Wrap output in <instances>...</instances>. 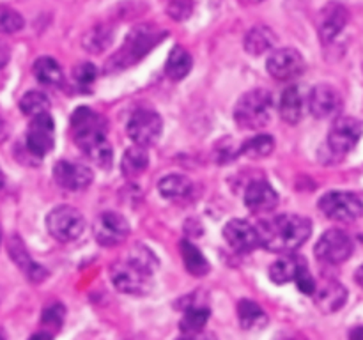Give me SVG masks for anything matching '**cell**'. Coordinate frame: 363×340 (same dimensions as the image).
<instances>
[{"label": "cell", "mask_w": 363, "mask_h": 340, "mask_svg": "<svg viewBox=\"0 0 363 340\" xmlns=\"http://www.w3.org/2000/svg\"><path fill=\"white\" fill-rule=\"evenodd\" d=\"M28 340H53V336L50 332H39V333H34Z\"/></svg>", "instance_id": "44"}, {"label": "cell", "mask_w": 363, "mask_h": 340, "mask_svg": "<svg viewBox=\"0 0 363 340\" xmlns=\"http://www.w3.org/2000/svg\"><path fill=\"white\" fill-rule=\"evenodd\" d=\"M211 310L208 305L204 307H191L184 310L183 319L179 322V329L183 333H199L204 329L206 322H208Z\"/></svg>", "instance_id": "34"}, {"label": "cell", "mask_w": 363, "mask_h": 340, "mask_svg": "<svg viewBox=\"0 0 363 340\" xmlns=\"http://www.w3.org/2000/svg\"><path fill=\"white\" fill-rule=\"evenodd\" d=\"M238 321L243 329H261L268 324V315L255 301L241 300L238 303Z\"/></svg>", "instance_id": "26"}, {"label": "cell", "mask_w": 363, "mask_h": 340, "mask_svg": "<svg viewBox=\"0 0 363 340\" xmlns=\"http://www.w3.org/2000/svg\"><path fill=\"white\" fill-rule=\"evenodd\" d=\"M7 135H9V128H7L6 120H4L2 117H0V142L6 140Z\"/></svg>", "instance_id": "45"}, {"label": "cell", "mask_w": 363, "mask_h": 340, "mask_svg": "<svg viewBox=\"0 0 363 340\" xmlns=\"http://www.w3.org/2000/svg\"><path fill=\"white\" fill-rule=\"evenodd\" d=\"M50 99L45 92L39 91H28L25 92L23 98L20 99V110L23 115L27 117H38L43 113H48L50 110Z\"/></svg>", "instance_id": "33"}, {"label": "cell", "mask_w": 363, "mask_h": 340, "mask_svg": "<svg viewBox=\"0 0 363 340\" xmlns=\"http://www.w3.org/2000/svg\"><path fill=\"white\" fill-rule=\"evenodd\" d=\"M167 32L160 30L155 25H138L135 27L130 34L124 39L123 46L110 57V60L106 62V73L110 71H121L126 69V67L133 66L138 60L144 59L152 48H155L158 42H162V39L165 38Z\"/></svg>", "instance_id": "2"}, {"label": "cell", "mask_w": 363, "mask_h": 340, "mask_svg": "<svg viewBox=\"0 0 363 340\" xmlns=\"http://www.w3.org/2000/svg\"><path fill=\"white\" fill-rule=\"evenodd\" d=\"M53 181L64 190L80 191L92 183V170L80 163L60 159L53 166Z\"/></svg>", "instance_id": "16"}, {"label": "cell", "mask_w": 363, "mask_h": 340, "mask_svg": "<svg viewBox=\"0 0 363 340\" xmlns=\"http://www.w3.org/2000/svg\"><path fill=\"white\" fill-rule=\"evenodd\" d=\"M245 205L252 212H268L279 205V193L266 181H254L245 191Z\"/></svg>", "instance_id": "19"}, {"label": "cell", "mask_w": 363, "mask_h": 340, "mask_svg": "<svg viewBox=\"0 0 363 340\" xmlns=\"http://www.w3.org/2000/svg\"><path fill=\"white\" fill-rule=\"evenodd\" d=\"M46 229L60 243H71L84 232L85 218L71 205H59L46 216Z\"/></svg>", "instance_id": "6"}, {"label": "cell", "mask_w": 363, "mask_h": 340, "mask_svg": "<svg viewBox=\"0 0 363 340\" xmlns=\"http://www.w3.org/2000/svg\"><path fill=\"white\" fill-rule=\"evenodd\" d=\"M179 250H181V257H183L184 268L190 275L194 276H204L209 273V262L208 259L204 257L201 250L195 246L191 241L188 239H181L179 243Z\"/></svg>", "instance_id": "29"}, {"label": "cell", "mask_w": 363, "mask_h": 340, "mask_svg": "<svg viewBox=\"0 0 363 340\" xmlns=\"http://www.w3.org/2000/svg\"><path fill=\"white\" fill-rule=\"evenodd\" d=\"M314 301L323 314H333L346 305L347 289L337 280H328L319 289L315 287Z\"/></svg>", "instance_id": "20"}, {"label": "cell", "mask_w": 363, "mask_h": 340, "mask_svg": "<svg viewBox=\"0 0 363 340\" xmlns=\"http://www.w3.org/2000/svg\"><path fill=\"white\" fill-rule=\"evenodd\" d=\"M73 76L80 85H91L98 76V69H96L94 64L82 62L73 69Z\"/></svg>", "instance_id": "39"}, {"label": "cell", "mask_w": 363, "mask_h": 340, "mask_svg": "<svg viewBox=\"0 0 363 340\" xmlns=\"http://www.w3.org/2000/svg\"><path fill=\"white\" fill-rule=\"evenodd\" d=\"M94 131H106L105 119L89 106H78L71 115V133L73 138L94 133Z\"/></svg>", "instance_id": "21"}, {"label": "cell", "mask_w": 363, "mask_h": 340, "mask_svg": "<svg viewBox=\"0 0 363 340\" xmlns=\"http://www.w3.org/2000/svg\"><path fill=\"white\" fill-rule=\"evenodd\" d=\"M350 340H363V328H354L353 332L350 333Z\"/></svg>", "instance_id": "46"}, {"label": "cell", "mask_w": 363, "mask_h": 340, "mask_svg": "<svg viewBox=\"0 0 363 340\" xmlns=\"http://www.w3.org/2000/svg\"><path fill=\"white\" fill-rule=\"evenodd\" d=\"M128 261H131L133 264H137L138 268L144 269V271L151 273V275L155 273L156 266H158V259H156V255L152 254L149 248H145L144 244H135L131 254L128 255Z\"/></svg>", "instance_id": "36"}, {"label": "cell", "mask_w": 363, "mask_h": 340, "mask_svg": "<svg viewBox=\"0 0 363 340\" xmlns=\"http://www.w3.org/2000/svg\"><path fill=\"white\" fill-rule=\"evenodd\" d=\"M25 144H27V151L35 158H43L52 151L55 145V123L50 113L32 117Z\"/></svg>", "instance_id": "9"}, {"label": "cell", "mask_w": 363, "mask_h": 340, "mask_svg": "<svg viewBox=\"0 0 363 340\" xmlns=\"http://www.w3.org/2000/svg\"><path fill=\"white\" fill-rule=\"evenodd\" d=\"M130 223L121 212L105 211L96 218L92 232L101 246H117L130 236Z\"/></svg>", "instance_id": "10"}, {"label": "cell", "mask_w": 363, "mask_h": 340, "mask_svg": "<svg viewBox=\"0 0 363 340\" xmlns=\"http://www.w3.org/2000/svg\"><path fill=\"white\" fill-rule=\"evenodd\" d=\"M9 59H11L9 46H7L6 41H2V39H0V69L7 66Z\"/></svg>", "instance_id": "41"}, {"label": "cell", "mask_w": 363, "mask_h": 340, "mask_svg": "<svg viewBox=\"0 0 363 340\" xmlns=\"http://www.w3.org/2000/svg\"><path fill=\"white\" fill-rule=\"evenodd\" d=\"M149 166V154L145 147L140 145H131L126 149L121 162V172L126 179H137L147 170Z\"/></svg>", "instance_id": "24"}, {"label": "cell", "mask_w": 363, "mask_h": 340, "mask_svg": "<svg viewBox=\"0 0 363 340\" xmlns=\"http://www.w3.org/2000/svg\"><path fill=\"white\" fill-rule=\"evenodd\" d=\"M32 71L39 84L48 85V87H60L64 84L62 67L53 57H39L34 62Z\"/></svg>", "instance_id": "25"}, {"label": "cell", "mask_w": 363, "mask_h": 340, "mask_svg": "<svg viewBox=\"0 0 363 340\" xmlns=\"http://www.w3.org/2000/svg\"><path fill=\"white\" fill-rule=\"evenodd\" d=\"M112 27H108V25L105 23H99L85 32L84 38H82V46H84L89 53H101L112 45Z\"/></svg>", "instance_id": "31"}, {"label": "cell", "mask_w": 363, "mask_h": 340, "mask_svg": "<svg viewBox=\"0 0 363 340\" xmlns=\"http://www.w3.org/2000/svg\"><path fill=\"white\" fill-rule=\"evenodd\" d=\"M0 340H6V336H4L2 333H0Z\"/></svg>", "instance_id": "50"}, {"label": "cell", "mask_w": 363, "mask_h": 340, "mask_svg": "<svg viewBox=\"0 0 363 340\" xmlns=\"http://www.w3.org/2000/svg\"><path fill=\"white\" fill-rule=\"evenodd\" d=\"M363 133L362 123L354 117H339L328 133V147L333 154H347L357 147Z\"/></svg>", "instance_id": "11"}, {"label": "cell", "mask_w": 363, "mask_h": 340, "mask_svg": "<svg viewBox=\"0 0 363 340\" xmlns=\"http://www.w3.org/2000/svg\"><path fill=\"white\" fill-rule=\"evenodd\" d=\"M7 251H9V257L13 259L14 264L20 268V271L23 273L32 283H41L43 280L48 278V269H46L45 266L38 264V262L28 255L27 248H25L20 236L14 234V236H11L9 239H7Z\"/></svg>", "instance_id": "17"}, {"label": "cell", "mask_w": 363, "mask_h": 340, "mask_svg": "<svg viewBox=\"0 0 363 340\" xmlns=\"http://www.w3.org/2000/svg\"><path fill=\"white\" fill-rule=\"evenodd\" d=\"M305 110V101L303 96H301L300 89L296 85H291L286 91L282 92L279 101V113L282 117V120H286L287 124H298L303 117Z\"/></svg>", "instance_id": "22"}, {"label": "cell", "mask_w": 363, "mask_h": 340, "mask_svg": "<svg viewBox=\"0 0 363 340\" xmlns=\"http://www.w3.org/2000/svg\"><path fill=\"white\" fill-rule=\"evenodd\" d=\"M273 340H307L303 335H300V333H279V335H275V339Z\"/></svg>", "instance_id": "43"}, {"label": "cell", "mask_w": 363, "mask_h": 340, "mask_svg": "<svg viewBox=\"0 0 363 340\" xmlns=\"http://www.w3.org/2000/svg\"><path fill=\"white\" fill-rule=\"evenodd\" d=\"M110 280L117 290L130 296H145L152 289V275L131 261H117L108 269Z\"/></svg>", "instance_id": "4"}, {"label": "cell", "mask_w": 363, "mask_h": 340, "mask_svg": "<svg viewBox=\"0 0 363 340\" xmlns=\"http://www.w3.org/2000/svg\"><path fill=\"white\" fill-rule=\"evenodd\" d=\"M303 262V259L298 257V255H284L282 259H279V261H275L272 264V268H269V278H272L273 283H279V285L287 282H294Z\"/></svg>", "instance_id": "28"}, {"label": "cell", "mask_w": 363, "mask_h": 340, "mask_svg": "<svg viewBox=\"0 0 363 340\" xmlns=\"http://www.w3.org/2000/svg\"><path fill=\"white\" fill-rule=\"evenodd\" d=\"M354 280H357L358 285H360L363 289V264L357 269V273H354Z\"/></svg>", "instance_id": "47"}, {"label": "cell", "mask_w": 363, "mask_h": 340, "mask_svg": "<svg viewBox=\"0 0 363 340\" xmlns=\"http://www.w3.org/2000/svg\"><path fill=\"white\" fill-rule=\"evenodd\" d=\"M128 137L133 140L135 145L140 147H149V145L156 144L163 131V120L158 112L149 108L137 110L133 115L130 117L126 124Z\"/></svg>", "instance_id": "8"}, {"label": "cell", "mask_w": 363, "mask_h": 340, "mask_svg": "<svg viewBox=\"0 0 363 340\" xmlns=\"http://www.w3.org/2000/svg\"><path fill=\"white\" fill-rule=\"evenodd\" d=\"M275 149V140H273L272 135H257V137H252L241 145L240 154L247 156L252 159H261L269 156Z\"/></svg>", "instance_id": "32"}, {"label": "cell", "mask_w": 363, "mask_h": 340, "mask_svg": "<svg viewBox=\"0 0 363 340\" xmlns=\"http://www.w3.org/2000/svg\"><path fill=\"white\" fill-rule=\"evenodd\" d=\"M350 21V11L340 2H328L318 18V34L323 45H330L340 35Z\"/></svg>", "instance_id": "13"}, {"label": "cell", "mask_w": 363, "mask_h": 340, "mask_svg": "<svg viewBox=\"0 0 363 340\" xmlns=\"http://www.w3.org/2000/svg\"><path fill=\"white\" fill-rule=\"evenodd\" d=\"M319 209L333 222L351 223L363 216V200L351 191H328L319 198Z\"/></svg>", "instance_id": "5"}, {"label": "cell", "mask_w": 363, "mask_h": 340, "mask_svg": "<svg viewBox=\"0 0 363 340\" xmlns=\"http://www.w3.org/2000/svg\"><path fill=\"white\" fill-rule=\"evenodd\" d=\"M223 237H225L227 244L238 254H250L255 248L261 246L257 229L247 220L234 218L227 222L223 227Z\"/></svg>", "instance_id": "15"}, {"label": "cell", "mask_w": 363, "mask_h": 340, "mask_svg": "<svg viewBox=\"0 0 363 340\" xmlns=\"http://www.w3.org/2000/svg\"><path fill=\"white\" fill-rule=\"evenodd\" d=\"M167 13L176 21L188 20L194 13V0H170L167 6Z\"/></svg>", "instance_id": "38"}, {"label": "cell", "mask_w": 363, "mask_h": 340, "mask_svg": "<svg viewBox=\"0 0 363 340\" xmlns=\"http://www.w3.org/2000/svg\"><path fill=\"white\" fill-rule=\"evenodd\" d=\"M305 64L303 55L294 48H280L273 52L266 60V69L275 80L289 81L303 74Z\"/></svg>", "instance_id": "12"}, {"label": "cell", "mask_w": 363, "mask_h": 340, "mask_svg": "<svg viewBox=\"0 0 363 340\" xmlns=\"http://www.w3.org/2000/svg\"><path fill=\"white\" fill-rule=\"evenodd\" d=\"M74 142L85 152V156L92 163H96L99 169H108L112 165L113 151L108 138H106V131H94V133L84 135V137L74 138Z\"/></svg>", "instance_id": "18"}, {"label": "cell", "mask_w": 363, "mask_h": 340, "mask_svg": "<svg viewBox=\"0 0 363 340\" xmlns=\"http://www.w3.org/2000/svg\"><path fill=\"white\" fill-rule=\"evenodd\" d=\"M277 42L275 32L269 27H264V25H257V27L250 28L245 35L243 46L247 50V53L250 55H262V53L269 52L273 48V45Z\"/></svg>", "instance_id": "23"}, {"label": "cell", "mask_w": 363, "mask_h": 340, "mask_svg": "<svg viewBox=\"0 0 363 340\" xmlns=\"http://www.w3.org/2000/svg\"><path fill=\"white\" fill-rule=\"evenodd\" d=\"M250 2H254V4H259V2H262V0H250Z\"/></svg>", "instance_id": "49"}, {"label": "cell", "mask_w": 363, "mask_h": 340, "mask_svg": "<svg viewBox=\"0 0 363 340\" xmlns=\"http://www.w3.org/2000/svg\"><path fill=\"white\" fill-rule=\"evenodd\" d=\"M0 241H2V229H0Z\"/></svg>", "instance_id": "51"}, {"label": "cell", "mask_w": 363, "mask_h": 340, "mask_svg": "<svg viewBox=\"0 0 363 340\" xmlns=\"http://www.w3.org/2000/svg\"><path fill=\"white\" fill-rule=\"evenodd\" d=\"M273 106L272 92L266 89L248 91L234 106V120L241 130H261L269 123Z\"/></svg>", "instance_id": "3"}, {"label": "cell", "mask_w": 363, "mask_h": 340, "mask_svg": "<svg viewBox=\"0 0 363 340\" xmlns=\"http://www.w3.org/2000/svg\"><path fill=\"white\" fill-rule=\"evenodd\" d=\"M259 243L273 254H293L303 246L312 234V222L300 215H279L257 227Z\"/></svg>", "instance_id": "1"}, {"label": "cell", "mask_w": 363, "mask_h": 340, "mask_svg": "<svg viewBox=\"0 0 363 340\" xmlns=\"http://www.w3.org/2000/svg\"><path fill=\"white\" fill-rule=\"evenodd\" d=\"M66 317V308L62 303H52L43 310L41 322L50 329H59Z\"/></svg>", "instance_id": "37"}, {"label": "cell", "mask_w": 363, "mask_h": 340, "mask_svg": "<svg viewBox=\"0 0 363 340\" xmlns=\"http://www.w3.org/2000/svg\"><path fill=\"white\" fill-rule=\"evenodd\" d=\"M294 282H296L298 289H300L303 294H314L315 293V280L312 278L311 271H308V268L305 262L301 264V268H300V271H298Z\"/></svg>", "instance_id": "40"}, {"label": "cell", "mask_w": 363, "mask_h": 340, "mask_svg": "<svg viewBox=\"0 0 363 340\" xmlns=\"http://www.w3.org/2000/svg\"><path fill=\"white\" fill-rule=\"evenodd\" d=\"M23 27V16L13 7L0 4V34H16Z\"/></svg>", "instance_id": "35"}, {"label": "cell", "mask_w": 363, "mask_h": 340, "mask_svg": "<svg viewBox=\"0 0 363 340\" xmlns=\"http://www.w3.org/2000/svg\"><path fill=\"white\" fill-rule=\"evenodd\" d=\"M307 105L315 119H330L342 110V96L333 85L319 84L308 94Z\"/></svg>", "instance_id": "14"}, {"label": "cell", "mask_w": 363, "mask_h": 340, "mask_svg": "<svg viewBox=\"0 0 363 340\" xmlns=\"http://www.w3.org/2000/svg\"><path fill=\"white\" fill-rule=\"evenodd\" d=\"M191 181L186 176H181V174H169V176L162 177L158 183V191L162 193V197L169 198V200H179L190 195Z\"/></svg>", "instance_id": "30"}, {"label": "cell", "mask_w": 363, "mask_h": 340, "mask_svg": "<svg viewBox=\"0 0 363 340\" xmlns=\"http://www.w3.org/2000/svg\"><path fill=\"white\" fill-rule=\"evenodd\" d=\"M177 340H215V336L211 333H183V336H179Z\"/></svg>", "instance_id": "42"}, {"label": "cell", "mask_w": 363, "mask_h": 340, "mask_svg": "<svg viewBox=\"0 0 363 340\" xmlns=\"http://www.w3.org/2000/svg\"><path fill=\"white\" fill-rule=\"evenodd\" d=\"M4 184H6V177H4L2 170H0V188H4Z\"/></svg>", "instance_id": "48"}, {"label": "cell", "mask_w": 363, "mask_h": 340, "mask_svg": "<svg viewBox=\"0 0 363 340\" xmlns=\"http://www.w3.org/2000/svg\"><path fill=\"white\" fill-rule=\"evenodd\" d=\"M354 244L350 234L340 229H330L315 243V257L325 264H342L353 255Z\"/></svg>", "instance_id": "7"}, {"label": "cell", "mask_w": 363, "mask_h": 340, "mask_svg": "<svg viewBox=\"0 0 363 340\" xmlns=\"http://www.w3.org/2000/svg\"><path fill=\"white\" fill-rule=\"evenodd\" d=\"M191 66H194V59H191L190 53H188L183 46H174V48L170 50L169 57H167L165 73L170 80L179 81L190 73Z\"/></svg>", "instance_id": "27"}]
</instances>
